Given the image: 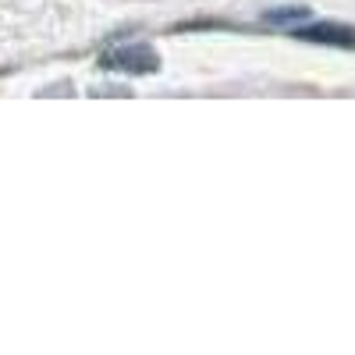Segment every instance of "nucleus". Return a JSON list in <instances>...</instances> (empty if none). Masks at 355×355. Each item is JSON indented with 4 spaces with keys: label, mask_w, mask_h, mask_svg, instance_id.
I'll return each mask as SVG.
<instances>
[{
    "label": "nucleus",
    "mask_w": 355,
    "mask_h": 355,
    "mask_svg": "<svg viewBox=\"0 0 355 355\" xmlns=\"http://www.w3.org/2000/svg\"><path fill=\"white\" fill-rule=\"evenodd\" d=\"M100 64L125 75H153L160 71V53L150 43H121V46H110L100 57Z\"/></svg>",
    "instance_id": "1"
},
{
    "label": "nucleus",
    "mask_w": 355,
    "mask_h": 355,
    "mask_svg": "<svg viewBox=\"0 0 355 355\" xmlns=\"http://www.w3.org/2000/svg\"><path fill=\"white\" fill-rule=\"evenodd\" d=\"M288 36L302 40V43H316V46L352 50L355 46V25H348V21H299L288 28Z\"/></svg>",
    "instance_id": "2"
},
{
    "label": "nucleus",
    "mask_w": 355,
    "mask_h": 355,
    "mask_svg": "<svg viewBox=\"0 0 355 355\" xmlns=\"http://www.w3.org/2000/svg\"><path fill=\"white\" fill-rule=\"evenodd\" d=\"M306 8H277V11H266V21H277V25H284V28H291V25H299V21H306Z\"/></svg>",
    "instance_id": "3"
}]
</instances>
